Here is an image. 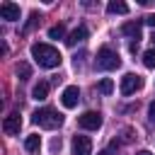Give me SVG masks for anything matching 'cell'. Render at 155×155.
<instances>
[{
  "instance_id": "cell-1",
  "label": "cell",
  "mask_w": 155,
  "mask_h": 155,
  "mask_svg": "<svg viewBox=\"0 0 155 155\" xmlns=\"http://www.w3.org/2000/svg\"><path fill=\"white\" fill-rule=\"evenodd\" d=\"M29 51H31V58H34L41 68H58L61 61H63L61 51H58L56 46H51V44H31Z\"/></svg>"
},
{
  "instance_id": "cell-2",
  "label": "cell",
  "mask_w": 155,
  "mask_h": 155,
  "mask_svg": "<svg viewBox=\"0 0 155 155\" xmlns=\"http://www.w3.org/2000/svg\"><path fill=\"white\" fill-rule=\"evenodd\" d=\"M31 121H34L36 126H41V128H58V126L63 124V114H58V111L51 109V107H44V109H36V111L31 114Z\"/></svg>"
},
{
  "instance_id": "cell-3",
  "label": "cell",
  "mask_w": 155,
  "mask_h": 155,
  "mask_svg": "<svg viewBox=\"0 0 155 155\" xmlns=\"http://www.w3.org/2000/svg\"><path fill=\"white\" fill-rule=\"evenodd\" d=\"M119 65H121V58H119V53L114 48L102 46L97 51V58H94V68L97 70H116Z\"/></svg>"
},
{
  "instance_id": "cell-4",
  "label": "cell",
  "mask_w": 155,
  "mask_h": 155,
  "mask_svg": "<svg viewBox=\"0 0 155 155\" xmlns=\"http://www.w3.org/2000/svg\"><path fill=\"white\" fill-rule=\"evenodd\" d=\"M143 87V78L138 73H126L121 78V94H133Z\"/></svg>"
},
{
  "instance_id": "cell-5",
  "label": "cell",
  "mask_w": 155,
  "mask_h": 155,
  "mask_svg": "<svg viewBox=\"0 0 155 155\" xmlns=\"http://www.w3.org/2000/svg\"><path fill=\"white\" fill-rule=\"evenodd\" d=\"M78 124H80V128H85V131H97V128L102 126V114H99V111H85V114L78 119Z\"/></svg>"
},
{
  "instance_id": "cell-6",
  "label": "cell",
  "mask_w": 155,
  "mask_h": 155,
  "mask_svg": "<svg viewBox=\"0 0 155 155\" xmlns=\"http://www.w3.org/2000/svg\"><path fill=\"white\" fill-rule=\"evenodd\" d=\"M73 155H92V140L87 136H73Z\"/></svg>"
},
{
  "instance_id": "cell-7",
  "label": "cell",
  "mask_w": 155,
  "mask_h": 155,
  "mask_svg": "<svg viewBox=\"0 0 155 155\" xmlns=\"http://www.w3.org/2000/svg\"><path fill=\"white\" fill-rule=\"evenodd\" d=\"M61 102H63V107H65V109L78 107V102H80V90H78L75 85L65 87V90H63V94H61Z\"/></svg>"
},
{
  "instance_id": "cell-8",
  "label": "cell",
  "mask_w": 155,
  "mask_h": 155,
  "mask_svg": "<svg viewBox=\"0 0 155 155\" xmlns=\"http://www.w3.org/2000/svg\"><path fill=\"white\" fill-rule=\"evenodd\" d=\"M19 5H15V2H2L0 5V19H5V22H17L19 19Z\"/></svg>"
},
{
  "instance_id": "cell-9",
  "label": "cell",
  "mask_w": 155,
  "mask_h": 155,
  "mask_svg": "<svg viewBox=\"0 0 155 155\" xmlns=\"http://www.w3.org/2000/svg\"><path fill=\"white\" fill-rule=\"evenodd\" d=\"M19 128H22V119H19V114H7L5 121H2V131H5L7 136H17Z\"/></svg>"
},
{
  "instance_id": "cell-10",
  "label": "cell",
  "mask_w": 155,
  "mask_h": 155,
  "mask_svg": "<svg viewBox=\"0 0 155 155\" xmlns=\"http://www.w3.org/2000/svg\"><path fill=\"white\" fill-rule=\"evenodd\" d=\"M85 39H87V27H82V24H80V27H75V29L68 34L65 44H68V46H78V44H82Z\"/></svg>"
},
{
  "instance_id": "cell-11",
  "label": "cell",
  "mask_w": 155,
  "mask_h": 155,
  "mask_svg": "<svg viewBox=\"0 0 155 155\" xmlns=\"http://www.w3.org/2000/svg\"><path fill=\"white\" fill-rule=\"evenodd\" d=\"M121 31L126 34V36H131V39H140V22H126L124 27H121Z\"/></svg>"
},
{
  "instance_id": "cell-12",
  "label": "cell",
  "mask_w": 155,
  "mask_h": 155,
  "mask_svg": "<svg viewBox=\"0 0 155 155\" xmlns=\"http://www.w3.org/2000/svg\"><path fill=\"white\" fill-rule=\"evenodd\" d=\"M31 97H34V99H39V102H41V99H46V97H48V82L39 80V82L31 87Z\"/></svg>"
},
{
  "instance_id": "cell-13",
  "label": "cell",
  "mask_w": 155,
  "mask_h": 155,
  "mask_svg": "<svg viewBox=\"0 0 155 155\" xmlns=\"http://www.w3.org/2000/svg\"><path fill=\"white\" fill-rule=\"evenodd\" d=\"M107 12H109V15H128V5L121 2V0H111V2L107 5Z\"/></svg>"
},
{
  "instance_id": "cell-14",
  "label": "cell",
  "mask_w": 155,
  "mask_h": 155,
  "mask_svg": "<svg viewBox=\"0 0 155 155\" xmlns=\"http://www.w3.org/2000/svg\"><path fill=\"white\" fill-rule=\"evenodd\" d=\"M24 148H27L29 153H39V148H41V138H39V136H27Z\"/></svg>"
},
{
  "instance_id": "cell-15",
  "label": "cell",
  "mask_w": 155,
  "mask_h": 155,
  "mask_svg": "<svg viewBox=\"0 0 155 155\" xmlns=\"http://www.w3.org/2000/svg\"><path fill=\"white\" fill-rule=\"evenodd\" d=\"M63 36H65V27L63 24H53L48 29V39H63Z\"/></svg>"
},
{
  "instance_id": "cell-16",
  "label": "cell",
  "mask_w": 155,
  "mask_h": 155,
  "mask_svg": "<svg viewBox=\"0 0 155 155\" xmlns=\"http://www.w3.org/2000/svg\"><path fill=\"white\" fill-rule=\"evenodd\" d=\"M97 90H99L102 94H111V92H114V82H111L109 78H104V80L97 85Z\"/></svg>"
},
{
  "instance_id": "cell-17",
  "label": "cell",
  "mask_w": 155,
  "mask_h": 155,
  "mask_svg": "<svg viewBox=\"0 0 155 155\" xmlns=\"http://www.w3.org/2000/svg\"><path fill=\"white\" fill-rule=\"evenodd\" d=\"M143 65L145 68H155V48H148L143 53Z\"/></svg>"
},
{
  "instance_id": "cell-18",
  "label": "cell",
  "mask_w": 155,
  "mask_h": 155,
  "mask_svg": "<svg viewBox=\"0 0 155 155\" xmlns=\"http://www.w3.org/2000/svg\"><path fill=\"white\" fill-rule=\"evenodd\" d=\"M29 75H31V68H29L27 63H17V78H19V80H27Z\"/></svg>"
},
{
  "instance_id": "cell-19",
  "label": "cell",
  "mask_w": 155,
  "mask_h": 155,
  "mask_svg": "<svg viewBox=\"0 0 155 155\" xmlns=\"http://www.w3.org/2000/svg\"><path fill=\"white\" fill-rule=\"evenodd\" d=\"M36 22H41V15H39V12H31V15H29V22H27V27H24V34H27Z\"/></svg>"
},
{
  "instance_id": "cell-20",
  "label": "cell",
  "mask_w": 155,
  "mask_h": 155,
  "mask_svg": "<svg viewBox=\"0 0 155 155\" xmlns=\"http://www.w3.org/2000/svg\"><path fill=\"white\" fill-rule=\"evenodd\" d=\"M143 22H145L148 27H155V12H150V15H145V17H143Z\"/></svg>"
},
{
  "instance_id": "cell-21",
  "label": "cell",
  "mask_w": 155,
  "mask_h": 155,
  "mask_svg": "<svg viewBox=\"0 0 155 155\" xmlns=\"http://www.w3.org/2000/svg\"><path fill=\"white\" fill-rule=\"evenodd\" d=\"M148 119L155 124V99H153V102H150V107H148Z\"/></svg>"
},
{
  "instance_id": "cell-22",
  "label": "cell",
  "mask_w": 155,
  "mask_h": 155,
  "mask_svg": "<svg viewBox=\"0 0 155 155\" xmlns=\"http://www.w3.org/2000/svg\"><path fill=\"white\" fill-rule=\"evenodd\" d=\"M51 150H53V153L61 150V138H53V140H51Z\"/></svg>"
},
{
  "instance_id": "cell-23",
  "label": "cell",
  "mask_w": 155,
  "mask_h": 155,
  "mask_svg": "<svg viewBox=\"0 0 155 155\" xmlns=\"http://www.w3.org/2000/svg\"><path fill=\"white\" fill-rule=\"evenodd\" d=\"M136 155H153V153H150V150H138Z\"/></svg>"
},
{
  "instance_id": "cell-24",
  "label": "cell",
  "mask_w": 155,
  "mask_h": 155,
  "mask_svg": "<svg viewBox=\"0 0 155 155\" xmlns=\"http://www.w3.org/2000/svg\"><path fill=\"white\" fill-rule=\"evenodd\" d=\"M97 155H109V150H99V153H97Z\"/></svg>"
},
{
  "instance_id": "cell-25",
  "label": "cell",
  "mask_w": 155,
  "mask_h": 155,
  "mask_svg": "<svg viewBox=\"0 0 155 155\" xmlns=\"http://www.w3.org/2000/svg\"><path fill=\"white\" fill-rule=\"evenodd\" d=\"M153 44H155V34H153Z\"/></svg>"
}]
</instances>
